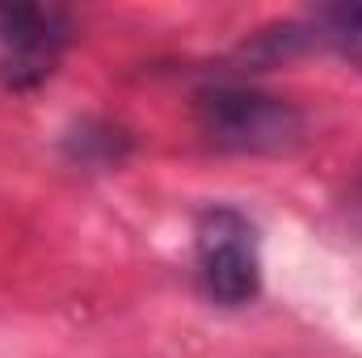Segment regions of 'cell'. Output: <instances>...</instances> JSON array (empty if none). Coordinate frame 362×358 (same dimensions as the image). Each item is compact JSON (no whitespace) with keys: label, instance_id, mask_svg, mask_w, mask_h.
<instances>
[{"label":"cell","instance_id":"3957f363","mask_svg":"<svg viewBox=\"0 0 362 358\" xmlns=\"http://www.w3.org/2000/svg\"><path fill=\"white\" fill-rule=\"evenodd\" d=\"M68 13L51 4H0V85L17 93L42 85L68 47Z\"/></svg>","mask_w":362,"mask_h":358},{"label":"cell","instance_id":"7a4b0ae2","mask_svg":"<svg viewBox=\"0 0 362 358\" xmlns=\"http://www.w3.org/2000/svg\"><path fill=\"white\" fill-rule=\"evenodd\" d=\"M198 282L206 299L223 308H240L262 291L257 241L245 215L236 211H206L198 224Z\"/></svg>","mask_w":362,"mask_h":358},{"label":"cell","instance_id":"6da1fadb","mask_svg":"<svg viewBox=\"0 0 362 358\" xmlns=\"http://www.w3.org/2000/svg\"><path fill=\"white\" fill-rule=\"evenodd\" d=\"M198 114V131L206 135V144L223 148V152H249V156H274V152H291L303 139V118L291 101L270 97L257 89H206L194 105Z\"/></svg>","mask_w":362,"mask_h":358},{"label":"cell","instance_id":"277c9868","mask_svg":"<svg viewBox=\"0 0 362 358\" xmlns=\"http://www.w3.org/2000/svg\"><path fill=\"white\" fill-rule=\"evenodd\" d=\"M320 25V38L329 47H337L346 59L362 64V4H337V8H325L316 17Z\"/></svg>","mask_w":362,"mask_h":358}]
</instances>
